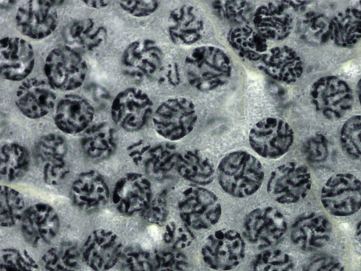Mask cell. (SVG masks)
I'll return each mask as SVG.
<instances>
[{
    "label": "cell",
    "instance_id": "cell-28",
    "mask_svg": "<svg viewBox=\"0 0 361 271\" xmlns=\"http://www.w3.org/2000/svg\"><path fill=\"white\" fill-rule=\"evenodd\" d=\"M80 145L84 155L89 159L104 161L109 158L116 150V133L108 123L92 124L85 131Z\"/></svg>",
    "mask_w": 361,
    "mask_h": 271
},
{
    "label": "cell",
    "instance_id": "cell-6",
    "mask_svg": "<svg viewBox=\"0 0 361 271\" xmlns=\"http://www.w3.org/2000/svg\"><path fill=\"white\" fill-rule=\"evenodd\" d=\"M311 187L312 176L308 168L296 162H288L271 171L267 190L276 202L293 204L303 200Z\"/></svg>",
    "mask_w": 361,
    "mask_h": 271
},
{
    "label": "cell",
    "instance_id": "cell-20",
    "mask_svg": "<svg viewBox=\"0 0 361 271\" xmlns=\"http://www.w3.org/2000/svg\"><path fill=\"white\" fill-rule=\"evenodd\" d=\"M56 95L48 82L32 78L23 81L15 95L18 109L27 118L37 119L49 113Z\"/></svg>",
    "mask_w": 361,
    "mask_h": 271
},
{
    "label": "cell",
    "instance_id": "cell-50",
    "mask_svg": "<svg viewBox=\"0 0 361 271\" xmlns=\"http://www.w3.org/2000/svg\"><path fill=\"white\" fill-rule=\"evenodd\" d=\"M355 236L361 242V221H360L356 225Z\"/></svg>",
    "mask_w": 361,
    "mask_h": 271
},
{
    "label": "cell",
    "instance_id": "cell-25",
    "mask_svg": "<svg viewBox=\"0 0 361 271\" xmlns=\"http://www.w3.org/2000/svg\"><path fill=\"white\" fill-rule=\"evenodd\" d=\"M259 68L270 78L286 84L297 81L303 73V62L293 48L275 47L259 61Z\"/></svg>",
    "mask_w": 361,
    "mask_h": 271
},
{
    "label": "cell",
    "instance_id": "cell-7",
    "mask_svg": "<svg viewBox=\"0 0 361 271\" xmlns=\"http://www.w3.org/2000/svg\"><path fill=\"white\" fill-rule=\"evenodd\" d=\"M248 140L252 149L260 157L275 159L290 150L294 141V132L283 119L269 116L253 125Z\"/></svg>",
    "mask_w": 361,
    "mask_h": 271
},
{
    "label": "cell",
    "instance_id": "cell-38",
    "mask_svg": "<svg viewBox=\"0 0 361 271\" xmlns=\"http://www.w3.org/2000/svg\"><path fill=\"white\" fill-rule=\"evenodd\" d=\"M302 32L305 38L317 44L330 39V20L323 14L310 11L302 19Z\"/></svg>",
    "mask_w": 361,
    "mask_h": 271
},
{
    "label": "cell",
    "instance_id": "cell-39",
    "mask_svg": "<svg viewBox=\"0 0 361 271\" xmlns=\"http://www.w3.org/2000/svg\"><path fill=\"white\" fill-rule=\"evenodd\" d=\"M0 271H41L40 266L25 251L6 248L1 251Z\"/></svg>",
    "mask_w": 361,
    "mask_h": 271
},
{
    "label": "cell",
    "instance_id": "cell-1",
    "mask_svg": "<svg viewBox=\"0 0 361 271\" xmlns=\"http://www.w3.org/2000/svg\"><path fill=\"white\" fill-rule=\"evenodd\" d=\"M184 68L188 83L197 90L207 92L219 89L229 81L233 64L222 49L204 45L188 54Z\"/></svg>",
    "mask_w": 361,
    "mask_h": 271
},
{
    "label": "cell",
    "instance_id": "cell-23",
    "mask_svg": "<svg viewBox=\"0 0 361 271\" xmlns=\"http://www.w3.org/2000/svg\"><path fill=\"white\" fill-rule=\"evenodd\" d=\"M94 115V107L87 100L71 94L58 102L54 120L56 126L64 133L77 134L90 126Z\"/></svg>",
    "mask_w": 361,
    "mask_h": 271
},
{
    "label": "cell",
    "instance_id": "cell-10",
    "mask_svg": "<svg viewBox=\"0 0 361 271\" xmlns=\"http://www.w3.org/2000/svg\"><path fill=\"white\" fill-rule=\"evenodd\" d=\"M311 103L328 119L344 116L353 104V94L348 84L335 76L317 80L310 90Z\"/></svg>",
    "mask_w": 361,
    "mask_h": 271
},
{
    "label": "cell",
    "instance_id": "cell-43",
    "mask_svg": "<svg viewBox=\"0 0 361 271\" xmlns=\"http://www.w3.org/2000/svg\"><path fill=\"white\" fill-rule=\"evenodd\" d=\"M214 12L224 20L239 23L247 18L250 10L249 2L244 1H220L212 4Z\"/></svg>",
    "mask_w": 361,
    "mask_h": 271
},
{
    "label": "cell",
    "instance_id": "cell-5",
    "mask_svg": "<svg viewBox=\"0 0 361 271\" xmlns=\"http://www.w3.org/2000/svg\"><path fill=\"white\" fill-rule=\"evenodd\" d=\"M178 210L182 222L196 230L212 227L219 222L222 212L218 197L200 186L188 187L180 193Z\"/></svg>",
    "mask_w": 361,
    "mask_h": 271
},
{
    "label": "cell",
    "instance_id": "cell-17",
    "mask_svg": "<svg viewBox=\"0 0 361 271\" xmlns=\"http://www.w3.org/2000/svg\"><path fill=\"white\" fill-rule=\"evenodd\" d=\"M152 198L149 179L139 173H128L116 183L112 202L120 213L132 215L141 212Z\"/></svg>",
    "mask_w": 361,
    "mask_h": 271
},
{
    "label": "cell",
    "instance_id": "cell-12",
    "mask_svg": "<svg viewBox=\"0 0 361 271\" xmlns=\"http://www.w3.org/2000/svg\"><path fill=\"white\" fill-rule=\"evenodd\" d=\"M152 107V101L146 92L137 88H128L114 99L111 106V119L126 131H137L145 125Z\"/></svg>",
    "mask_w": 361,
    "mask_h": 271
},
{
    "label": "cell",
    "instance_id": "cell-15",
    "mask_svg": "<svg viewBox=\"0 0 361 271\" xmlns=\"http://www.w3.org/2000/svg\"><path fill=\"white\" fill-rule=\"evenodd\" d=\"M20 223L24 239L36 248L51 242L60 227L56 210L49 204L43 203L34 204L27 208Z\"/></svg>",
    "mask_w": 361,
    "mask_h": 271
},
{
    "label": "cell",
    "instance_id": "cell-19",
    "mask_svg": "<svg viewBox=\"0 0 361 271\" xmlns=\"http://www.w3.org/2000/svg\"><path fill=\"white\" fill-rule=\"evenodd\" d=\"M37 155L42 163L44 183L56 186L69 174V167L65 160L68 152L66 140L57 133L42 136L35 145Z\"/></svg>",
    "mask_w": 361,
    "mask_h": 271
},
{
    "label": "cell",
    "instance_id": "cell-21",
    "mask_svg": "<svg viewBox=\"0 0 361 271\" xmlns=\"http://www.w3.org/2000/svg\"><path fill=\"white\" fill-rule=\"evenodd\" d=\"M108 185L101 174L94 170L82 172L73 182L70 198L73 205L84 212L103 207L109 198Z\"/></svg>",
    "mask_w": 361,
    "mask_h": 271
},
{
    "label": "cell",
    "instance_id": "cell-47",
    "mask_svg": "<svg viewBox=\"0 0 361 271\" xmlns=\"http://www.w3.org/2000/svg\"><path fill=\"white\" fill-rule=\"evenodd\" d=\"M120 8L135 18H145L153 14L159 8L158 1H120Z\"/></svg>",
    "mask_w": 361,
    "mask_h": 271
},
{
    "label": "cell",
    "instance_id": "cell-48",
    "mask_svg": "<svg viewBox=\"0 0 361 271\" xmlns=\"http://www.w3.org/2000/svg\"><path fill=\"white\" fill-rule=\"evenodd\" d=\"M150 150L149 144L142 140L133 143L127 148L129 157L136 165L145 164Z\"/></svg>",
    "mask_w": 361,
    "mask_h": 271
},
{
    "label": "cell",
    "instance_id": "cell-31",
    "mask_svg": "<svg viewBox=\"0 0 361 271\" xmlns=\"http://www.w3.org/2000/svg\"><path fill=\"white\" fill-rule=\"evenodd\" d=\"M176 169L183 179L200 186L210 183L215 174L212 162L197 150L180 153Z\"/></svg>",
    "mask_w": 361,
    "mask_h": 271
},
{
    "label": "cell",
    "instance_id": "cell-42",
    "mask_svg": "<svg viewBox=\"0 0 361 271\" xmlns=\"http://www.w3.org/2000/svg\"><path fill=\"white\" fill-rule=\"evenodd\" d=\"M190 229L184 222L171 221L164 227L163 241L173 249L189 247L194 241V235Z\"/></svg>",
    "mask_w": 361,
    "mask_h": 271
},
{
    "label": "cell",
    "instance_id": "cell-18",
    "mask_svg": "<svg viewBox=\"0 0 361 271\" xmlns=\"http://www.w3.org/2000/svg\"><path fill=\"white\" fill-rule=\"evenodd\" d=\"M332 226L322 214L309 212L299 215L292 224L290 237L301 251L312 252L323 248L330 240Z\"/></svg>",
    "mask_w": 361,
    "mask_h": 271
},
{
    "label": "cell",
    "instance_id": "cell-24",
    "mask_svg": "<svg viewBox=\"0 0 361 271\" xmlns=\"http://www.w3.org/2000/svg\"><path fill=\"white\" fill-rule=\"evenodd\" d=\"M205 31L202 16L197 8L185 4L173 8L168 19V32L176 44L188 46L200 41Z\"/></svg>",
    "mask_w": 361,
    "mask_h": 271
},
{
    "label": "cell",
    "instance_id": "cell-37",
    "mask_svg": "<svg viewBox=\"0 0 361 271\" xmlns=\"http://www.w3.org/2000/svg\"><path fill=\"white\" fill-rule=\"evenodd\" d=\"M340 143L351 159L361 160V115L347 119L340 131Z\"/></svg>",
    "mask_w": 361,
    "mask_h": 271
},
{
    "label": "cell",
    "instance_id": "cell-16",
    "mask_svg": "<svg viewBox=\"0 0 361 271\" xmlns=\"http://www.w3.org/2000/svg\"><path fill=\"white\" fill-rule=\"evenodd\" d=\"M35 53L30 42L18 37H5L0 42V68L2 77L22 81L35 66Z\"/></svg>",
    "mask_w": 361,
    "mask_h": 271
},
{
    "label": "cell",
    "instance_id": "cell-33",
    "mask_svg": "<svg viewBox=\"0 0 361 271\" xmlns=\"http://www.w3.org/2000/svg\"><path fill=\"white\" fill-rule=\"evenodd\" d=\"M30 155L17 143H5L1 147V179L8 182L20 179L28 170Z\"/></svg>",
    "mask_w": 361,
    "mask_h": 271
},
{
    "label": "cell",
    "instance_id": "cell-36",
    "mask_svg": "<svg viewBox=\"0 0 361 271\" xmlns=\"http://www.w3.org/2000/svg\"><path fill=\"white\" fill-rule=\"evenodd\" d=\"M294 267L290 255L280 249L263 250L252 263V271H294Z\"/></svg>",
    "mask_w": 361,
    "mask_h": 271
},
{
    "label": "cell",
    "instance_id": "cell-8",
    "mask_svg": "<svg viewBox=\"0 0 361 271\" xmlns=\"http://www.w3.org/2000/svg\"><path fill=\"white\" fill-rule=\"evenodd\" d=\"M245 255L244 239L233 229L215 231L207 236L201 248L204 263L216 271L235 269L243 261Z\"/></svg>",
    "mask_w": 361,
    "mask_h": 271
},
{
    "label": "cell",
    "instance_id": "cell-40",
    "mask_svg": "<svg viewBox=\"0 0 361 271\" xmlns=\"http://www.w3.org/2000/svg\"><path fill=\"white\" fill-rule=\"evenodd\" d=\"M118 262L121 271H154L153 257L138 245L123 249Z\"/></svg>",
    "mask_w": 361,
    "mask_h": 271
},
{
    "label": "cell",
    "instance_id": "cell-35",
    "mask_svg": "<svg viewBox=\"0 0 361 271\" xmlns=\"http://www.w3.org/2000/svg\"><path fill=\"white\" fill-rule=\"evenodd\" d=\"M22 195L7 186L0 192V222L4 227H11L20 222L25 211Z\"/></svg>",
    "mask_w": 361,
    "mask_h": 271
},
{
    "label": "cell",
    "instance_id": "cell-49",
    "mask_svg": "<svg viewBox=\"0 0 361 271\" xmlns=\"http://www.w3.org/2000/svg\"><path fill=\"white\" fill-rule=\"evenodd\" d=\"M82 3L85 5L88 8H94V9H103L106 8L111 1H82Z\"/></svg>",
    "mask_w": 361,
    "mask_h": 271
},
{
    "label": "cell",
    "instance_id": "cell-13",
    "mask_svg": "<svg viewBox=\"0 0 361 271\" xmlns=\"http://www.w3.org/2000/svg\"><path fill=\"white\" fill-rule=\"evenodd\" d=\"M54 1L32 0L20 5L16 13L17 29L25 37L42 40L51 35L58 25Z\"/></svg>",
    "mask_w": 361,
    "mask_h": 271
},
{
    "label": "cell",
    "instance_id": "cell-34",
    "mask_svg": "<svg viewBox=\"0 0 361 271\" xmlns=\"http://www.w3.org/2000/svg\"><path fill=\"white\" fill-rule=\"evenodd\" d=\"M176 146L162 143L151 148L144 164L147 175L155 180H162L176 168L178 155Z\"/></svg>",
    "mask_w": 361,
    "mask_h": 271
},
{
    "label": "cell",
    "instance_id": "cell-30",
    "mask_svg": "<svg viewBox=\"0 0 361 271\" xmlns=\"http://www.w3.org/2000/svg\"><path fill=\"white\" fill-rule=\"evenodd\" d=\"M330 39L340 47L350 48L361 39V10L348 8L330 20Z\"/></svg>",
    "mask_w": 361,
    "mask_h": 271
},
{
    "label": "cell",
    "instance_id": "cell-29",
    "mask_svg": "<svg viewBox=\"0 0 361 271\" xmlns=\"http://www.w3.org/2000/svg\"><path fill=\"white\" fill-rule=\"evenodd\" d=\"M227 41L242 58L259 61L268 52L267 40L255 28L239 25L227 33Z\"/></svg>",
    "mask_w": 361,
    "mask_h": 271
},
{
    "label": "cell",
    "instance_id": "cell-26",
    "mask_svg": "<svg viewBox=\"0 0 361 271\" xmlns=\"http://www.w3.org/2000/svg\"><path fill=\"white\" fill-rule=\"evenodd\" d=\"M254 28L267 40L286 39L293 28V19L286 8L278 4L261 5L254 13Z\"/></svg>",
    "mask_w": 361,
    "mask_h": 271
},
{
    "label": "cell",
    "instance_id": "cell-2",
    "mask_svg": "<svg viewBox=\"0 0 361 271\" xmlns=\"http://www.w3.org/2000/svg\"><path fill=\"white\" fill-rule=\"evenodd\" d=\"M219 183L227 194L239 198L255 193L261 187L264 172L258 159L245 150L226 155L217 167Z\"/></svg>",
    "mask_w": 361,
    "mask_h": 271
},
{
    "label": "cell",
    "instance_id": "cell-4",
    "mask_svg": "<svg viewBox=\"0 0 361 271\" xmlns=\"http://www.w3.org/2000/svg\"><path fill=\"white\" fill-rule=\"evenodd\" d=\"M44 72L53 88L61 91L73 90L82 85L87 66L78 52L67 46L58 47L47 54Z\"/></svg>",
    "mask_w": 361,
    "mask_h": 271
},
{
    "label": "cell",
    "instance_id": "cell-27",
    "mask_svg": "<svg viewBox=\"0 0 361 271\" xmlns=\"http://www.w3.org/2000/svg\"><path fill=\"white\" fill-rule=\"evenodd\" d=\"M62 35L66 46L80 54L100 47L107 37V30L94 19L85 18L68 23Z\"/></svg>",
    "mask_w": 361,
    "mask_h": 271
},
{
    "label": "cell",
    "instance_id": "cell-44",
    "mask_svg": "<svg viewBox=\"0 0 361 271\" xmlns=\"http://www.w3.org/2000/svg\"><path fill=\"white\" fill-rule=\"evenodd\" d=\"M140 213L142 219L149 224L155 225L164 224L169 215L166 191L160 192L152 197Z\"/></svg>",
    "mask_w": 361,
    "mask_h": 271
},
{
    "label": "cell",
    "instance_id": "cell-22",
    "mask_svg": "<svg viewBox=\"0 0 361 271\" xmlns=\"http://www.w3.org/2000/svg\"><path fill=\"white\" fill-rule=\"evenodd\" d=\"M162 52L151 40L132 42L124 49L121 56V67L127 76L143 78L156 73L161 68Z\"/></svg>",
    "mask_w": 361,
    "mask_h": 271
},
{
    "label": "cell",
    "instance_id": "cell-46",
    "mask_svg": "<svg viewBox=\"0 0 361 271\" xmlns=\"http://www.w3.org/2000/svg\"><path fill=\"white\" fill-rule=\"evenodd\" d=\"M302 271H345L343 265L328 253H318L304 265Z\"/></svg>",
    "mask_w": 361,
    "mask_h": 271
},
{
    "label": "cell",
    "instance_id": "cell-14",
    "mask_svg": "<svg viewBox=\"0 0 361 271\" xmlns=\"http://www.w3.org/2000/svg\"><path fill=\"white\" fill-rule=\"evenodd\" d=\"M123 251L122 241L116 234L99 229L92 231L84 242L81 260L93 271H106L119 261Z\"/></svg>",
    "mask_w": 361,
    "mask_h": 271
},
{
    "label": "cell",
    "instance_id": "cell-3",
    "mask_svg": "<svg viewBox=\"0 0 361 271\" xmlns=\"http://www.w3.org/2000/svg\"><path fill=\"white\" fill-rule=\"evenodd\" d=\"M197 121L195 104L190 100L176 97L161 103L152 116L157 133L164 138L179 140L194 129Z\"/></svg>",
    "mask_w": 361,
    "mask_h": 271
},
{
    "label": "cell",
    "instance_id": "cell-11",
    "mask_svg": "<svg viewBox=\"0 0 361 271\" xmlns=\"http://www.w3.org/2000/svg\"><path fill=\"white\" fill-rule=\"evenodd\" d=\"M287 231L284 215L276 208L259 207L245 217L243 233L246 239L258 248H270L279 243Z\"/></svg>",
    "mask_w": 361,
    "mask_h": 271
},
{
    "label": "cell",
    "instance_id": "cell-41",
    "mask_svg": "<svg viewBox=\"0 0 361 271\" xmlns=\"http://www.w3.org/2000/svg\"><path fill=\"white\" fill-rule=\"evenodd\" d=\"M154 271H190L188 257L176 249L161 250L153 257Z\"/></svg>",
    "mask_w": 361,
    "mask_h": 271
},
{
    "label": "cell",
    "instance_id": "cell-9",
    "mask_svg": "<svg viewBox=\"0 0 361 271\" xmlns=\"http://www.w3.org/2000/svg\"><path fill=\"white\" fill-rule=\"evenodd\" d=\"M323 207L336 217H347L361 209V181L350 173L330 176L321 190Z\"/></svg>",
    "mask_w": 361,
    "mask_h": 271
},
{
    "label": "cell",
    "instance_id": "cell-45",
    "mask_svg": "<svg viewBox=\"0 0 361 271\" xmlns=\"http://www.w3.org/2000/svg\"><path fill=\"white\" fill-rule=\"evenodd\" d=\"M302 153L306 160L312 164H319L326 160L329 156V145L326 138L322 133L309 137L303 143Z\"/></svg>",
    "mask_w": 361,
    "mask_h": 271
},
{
    "label": "cell",
    "instance_id": "cell-51",
    "mask_svg": "<svg viewBox=\"0 0 361 271\" xmlns=\"http://www.w3.org/2000/svg\"><path fill=\"white\" fill-rule=\"evenodd\" d=\"M357 95L359 102L361 105V78H360L357 84Z\"/></svg>",
    "mask_w": 361,
    "mask_h": 271
},
{
    "label": "cell",
    "instance_id": "cell-32",
    "mask_svg": "<svg viewBox=\"0 0 361 271\" xmlns=\"http://www.w3.org/2000/svg\"><path fill=\"white\" fill-rule=\"evenodd\" d=\"M81 253L76 244L67 241L47 250L40 260L41 271H77Z\"/></svg>",
    "mask_w": 361,
    "mask_h": 271
}]
</instances>
